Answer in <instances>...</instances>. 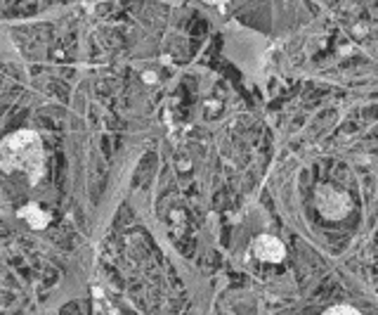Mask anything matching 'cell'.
I'll list each match as a JSON object with an SVG mask.
<instances>
[{
  "label": "cell",
  "mask_w": 378,
  "mask_h": 315,
  "mask_svg": "<svg viewBox=\"0 0 378 315\" xmlns=\"http://www.w3.org/2000/svg\"><path fill=\"white\" fill-rule=\"evenodd\" d=\"M43 142L31 131L12 133L0 142V166L5 174H21L31 183L43 176Z\"/></svg>",
  "instance_id": "obj_1"
},
{
  "label": "cell",
  "mask_w": 378,
  "mask_h": 315,
  "mask_svg": "<svg viewBox=\"0 0 378 315\" xmlns=\"http://www.w3.org/2000/svg\"><path fill=\"white\" fill-rule=\"evenodd\" d=\"M253 254H255V259L267 261V264H279V261L286 256V249L277 237L265 235L253 242Z\"/></svg>",
  "instance_id": "obj_2"
},
{
  "label": "cell",
  "mask_w": 378,
  "mask_h": 315,
  "mask_svg": "<svg viewBox=\"0 0 378 315\" xmlns=\"http://www.w3.org/2000/svg\"><path fill=\"white\" fill-rule=\"evenodd\" d=\"M21 216H31V225H36V228H43L45 221H48V219H45V214L38 211L36 206H26L24 211H21Z\"/></svg>",
  "instance_id": "obj_3"
},
{
  "label": "cell",
  "mask_w": 378,
  "mask_h": 315,
  "mask_svg": "<svg viewBox=\"0 0 378 315\" xmlns=\"http://www.w3.org/2000/svg\"><path fill=\"white\" fill-rule=\"evenodd\" d=\"M324 315H359V313L350 309V306H334V309H329Z\"/></svg>",
  "instance_id": "obj_4"
},
{
  "label": "cell",
  "mask_w": 378,
  "mask_h": 315,
  "mask_svg": "<svg viewBox=\"0 0 378 315\" xmlns=\"http://www.w3.org/2000/svg\"><path fill=\"white\" fill-rule=\"evenodd\" d=\"M208 3H213V5H220V3H225V0H208Z\"/></svg>",
  "instance_id": "obj_5"
}]
</instances>
